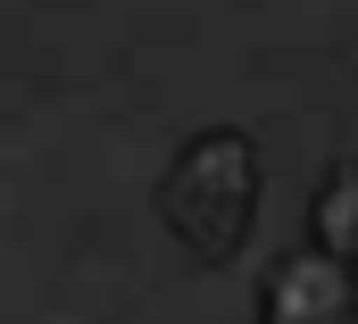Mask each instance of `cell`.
I'll return each mask as SVG.
<instances>
[{"mask_svg":"<svg viewBox=\"0 0 358 324\" xmlns=\"http://www.w3.org/2000/svg\"><path fill=\"white\" fill-rule=\"evenodd\" d=\"M159 216L200 266H225L250 242V216H259V142L234 133V125L200 133L159 183Z\"/></svg>","mask_w":358,"mask_h":324,"instance_id":"6da1fadb","label":"cell"},{"mask_svg":"<svg viewBox=\"0 0 358 324\" xmlns=\"http://www.w3.org/2000/svg\"><path fill=\"white\" fill-rule=\"evenodd\" d=\"M259 324H358V274L334 266L325 249H292L267 274Z\"/></svg>","mask_w":358,"mask_h":324,"instance_id":"7a4b0ae2","label":"cell"},{"mask_svg":"<svg viewBox=\"0 0 358 324\" xmlns=\"http://www.w3.org/2000/svg\"><path fill=\"white\" fill-rule=\"evenodd\" d=\"M308 225H317V249H325L334 266H350V274H358V166H334V175L317 183Z\"/></svg>","mask_w":358,"mask_h":324,"instance_id":"3957f363","label":"cell"}]
</instances>
